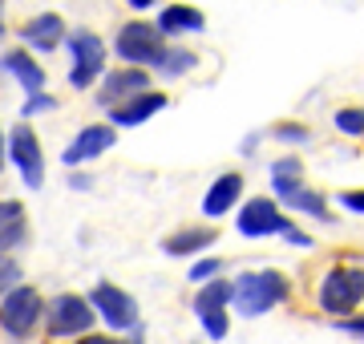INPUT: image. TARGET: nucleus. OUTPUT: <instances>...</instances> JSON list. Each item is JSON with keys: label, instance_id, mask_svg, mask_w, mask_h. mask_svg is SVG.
Here are the masks:
<instances>
[{"label": "nucleus", "instance_id": "nucleus-32", "mask_svg": "<svg viewBox=\"0 0 364 344\" xmlns=\"http://www.w3.org/2000/svg\"><path fill=\"white\" fill-rule=\"evenodd\" d=\"M126 4H134V9H150L154 0H126Z\"/></svg>", "mask_w": 364, "mask_h": 344}, {"label": "nucleus", "instance_id": "nucleus-31", "mask_svg": "<svg viewBox=\"0 0 364 344\" xmlns=\"http://www.w3.org/2000/svg\"><path fill=\"white\" fill-rule=\"evenodd\" d=\"M299 171H304V166H299V158H279L272 166V174H299Z\"/></svg>", "mask_w": 364, "mask_h": 344}, {"label": "nucleus", "instance_id": "nucleus-13", "mask_svg": "<svg viewBox=\"0 0 364 344\" xmlns=\"http://www.w3.org/2000/svg\"><path fill=\"white\" fill-rule=\"evenodd\" d=\"M158 109H166V93L146 90V93H138V97H130L126 106L109 109V122H114V126H142L146 118H154Z\"/></svg>", "mask_w": 364, "mask_h": 344}, {"label": "nucleus", "instance_id": "nucleus-11", "mask_svg": "<svg viewBox=\"0 0 364 344\" xmlns=\"http://www.w3.org/2000/svg\"><path fill=\"white\" fill-rule=\"evenodd\" d=\"M150 90V77H146V69H114V73H105L102 81V93H97V102L109 109L126 106L130 97Z\"/></svg>", "mask_w": 364, "mask_h": 344}, {"label": "nucleus", "instance_id": "nucleus-12", "mask_svg": "<svg viewBox=\"0 0 364 344\" xmlns=\"http://www.w3.org/2000/svg\"><path fill=\"white\" fill-rule=\"evenodd\" d=\"M109 146H114V130H109V126H85V130L65 146L61 158H65V166H85V162L102 158Z\"/></svg>", "mask_w": 364, "mask_h": 344}, {"label": "nucleus", "instance_id": "nucleus-14", "mask_svg": "<svg viewBox=\"0 0 364 344\" xmlns=\"http://www.w3.org/2000/svg\"><path fill=\"white\" fill-rule=\"evenodd\" d=\"M61 37H65V25H61V16L57 13H41V16H33L28 25H21V41L33 45V49H41V53L57 49Z\"/></svg>", "mask_w": 364, "mask_h": 344}, {"label": "nucleus", "instance_id": "nucleus-1", "mask_svg": "<svg viewBox=\"0 0 364 344\" xmlns=\"http://www.w3.org/2000/svg\"><path fill=\"white\" fill-rule=\"evenodd\" d=\"M291 296V279L275 267H259V272H243L231 279V304L239 316H267L272 308H279Z\"/></svg>", "mask_w": 364, "mask_h": 344}, {"label": "nucleus", "instance_id": "nucleus-8", "mask_svg": "<svg viewBox=\"0 0 364 344\" xmlns=\"http://www.w3.org/2000/svg\"><path fill=\"white\" fill-rule=\"evenodd\" d=\"M235 227L247 239H267V235H284L291 227V219L275 207V199H247L243 211L235 215Z\"/></svg>", "mask_w": 364, "mask_h": 344}, {"label": "nucleus", "instance_id": "nucleus-4", "mask_svg": "<svg viewBox=\"0 0 364 344\" xmlns=\"http://www.w3.org/2000/svg\"><path fill=\"white\" fill-rule=\"evenodd\" d=\"M93 320H97L93 304L85 296H73V291H61V296L45 308V328H49V336H57V340L85 336V332L93 328Z\"/></svg>", "mask_w": 364, "mask_h": 344}, {"label": "nucleus", "instance_id": "nucleus-21", "mask_svg": "<svg viewBox=\"0 0 364 344\" xmlns=\"http://www.w3.org/2000/svg\"><path fill=\"white\" fill-rule=\"evenodd\" d=\"M198 65V57L191 49H166L162 61H158V73H166V77H178V73H191Z\"/></svg>", "mask_w": 364, "mask_h": 344}, {"label": "nucleus", "instance_id": "nucleus-20", "mask_svg": "<svg viewBox=\"0 0 364 344\" xmlns=\"http://www.w3.org/2000/svg\"><path fill=\"white\" fill-rule=\"evenodd\" d=\"M231 308V279H210L203 284L195 296V316H207V312H227Z\"/></svg>", "mask_w": 364, "mask_h": 344}, {"label": "nucleus", "instance_id": "nucleus-28", "mask_svg": "<svg viewBox=\"0 0 364 344\" xmlns=\"http://www.w3.org/2000/svg\"><path fill=\"white\" fill-rule=\"evenodd\" d=\"M336 328L356 336V340H364V316H344V320H336Z\"/></svg>", "mask_w": 364, "mask_h": 344}, {"label": "nucleus", "instance_id": "nucleus-22", "mask_svg": "<svg viewBox=\"0 0 364 344\" xmlns=\"http://www.w3.org/2000/svg\"><path fill=\"white\" fill-rule=\"evenodd\" d=\"M336 130L340 134H348V138H364V109L348 106V109H336Z\"/></svg>", "mask_w": 364, "mask_h": 344}, {"label": "nucleus", "instance_id": "nucleus-2", "mask_svg": "<svg viewBox=\"0 0 364 344\" xmlns=\"http://www.w3.org/2000/svg\"><path fill=\"white\" fill-rule=\"evenodd\" d=\"M316 304L324 316H352L356 308L364 304V267L360 264H336L328 267L320 288H316Z\"/></svg>", "mask_w": 364, "mask_h": 344}, {"label": "nucleus", "instance_id": "nucleus-6", "mask_svg": "<svg viewBox=\"0 0 364 344\" xmlns=\"http://www.w3.org/2000/svg\"><path fill=\"white\" fill-rule=\"evenodd\" d=\"M69 57H73V65H69V85H73V90H90L105 69V41L97 37V33L77 28V33L69 37Z\"/></svg>", "mask_w": 364, "mask_h": 344}, {"label": "nucleus", "instance_id": "nucleus-30", "mask_svg": "<svg viewBox=\"0 0 364 344\" xmlns=\"http://www.w3.org/2000/svg\"><path fill=\"white\" fill-rule=\"evenodd\" d=\"M284 239L291 243V247H312V235H304V231H296V227H287Z\"/></svg>", "mask_w": 364, "mask_h": 344}, {"label": "nucleus", "instance_id": "nucleus-25", "mask_svg": "<svg viewBox=\"0 0 364 344\" xmlns=\"http://www.w3.org/2000/svg\"><path fill=\"white\" fill-rule=\"evenodd\" d=\"M272 134L279 138V142H291V146H304L308 138H312V134H308V126H275Z\"/></svg>", "mask_w": 364, "mask_h": 344}, {"label": "nucleus", "instance_id": "nucleus-7", "mask_svg": "<svg viewBox=\"0 0 364 344\" xmlns=\"http://www.w3.org/2000/svg\"><path fill=\"white\" fill-rule=\"evenodd\" d=\"M90 304L93 312L105 320V328H117V332H134L142 328L138 324V300H134L130 291H122L117 284H97V288L90 291Z\"/></svg>", "mask_w": 364, "mask_h": 344}, {"label": "nucleus", "instance_id": "nucleus-19", "mask_svg": "<svg viewBox=\"0 0 364 344\" xmlns=\"http://www.w3.org/2000/svg\"><path fill=\"white\" fill-rule=\"evenodd\" d=\"M28 235V223H25V207L13 199H0V252L9 255L13 247H21Z\"/></svg>", "mask_w": 364, "mask_h": 344}, {"label": "nucleus", "instance_id": "nucleus-23", "mask_svg": "<svg viewBox=\"0 0 364 344\" xmlns=\"http://www.w3.org/2000/svg\"><path fill=\"white\" fill-rule=\"evenodd\" d=\"M13 288H21V264H16L13 255L0 252V300H4Z\"/></svg>", "mask_w": 364, "mask_h": 344}, {"label": "nucleus", "instance_id": "nucleus-18", "mask_svg": "<svg viewBox=\"0 0 364 344\" xmlns=\"http://www.w3.org/2000/svg\"><path fill=\"white\" fill-rule=\"evenodd\" d=\"M0 65L9 69V73H13L21 85H25L28 97H41V90H45V69H41L28 53H21V49H9V53L0 57Z\"/></svg>", "mask_w": 364, "mask_h": 344}, {"label": "nucleus", "instance_id": "nucleus-10", "mask_svg": "<svg viewBox=\"0 0 364 344\" xmlns=\"http://www.w3.org/2000/svg\"><path fill=\"white\" fill-rule=\"evenodd\" d=\"M9 158L21 166L25 183L33 186V190H41V183H45V162H41L37 134L28 130V126H16V130H13V138H9Z\"/></svg>", "mask_w": 364, "mask_h": 344}, {"label": "nucleus", "instance_id": "nucleus-16", "mask_svg": "<svg viewBox=\"0 0 364 344\" xmlns=\"http://www.w3.org/2000/svg\"><path fill=\"white\" fill-rule=\"evenodd\" d=\"M215 227H182L174 235L162 239V252L166 255H203L207 247H215Z\"/></svg>", "mask_w": 364, "mask_h": 344}, {"label": "nucleus", "instance_id": "nucleus-9", "mask_svg": "<svg viewBox=\"0 0 364 344\" xmlns=\"http://www.w3.org/2000/svg\"><path fill=\"white\" fill-rule=\"evenodd\" d=\"M272 195L284 203V207H291V211L312 215V219H324L328 223V199L316 186H304L299 174H272Z\"/></svg>", "mask_w": 364, "mask_h": 344}, {"label": "nucleus", "instance_id": "nucleus-3", "mask_svg": "<svg viewBox=\"0 0 364 344\" xmlns=\"http://www.w3.org/2000/svg\"><path fill=\"white\" fill-rule=\"evenodd\" d=\"M41 316H45L41 291L28 288V284L13 288L4 300H0V332H4L9 340H28V336H33V328L41 324Z\"/></svg>", "mask_w": 364, "mask_h": 344}, {"label": "nucleus", "instance_id": "nucleus-27", "mask_svg": "<svg viewBox=\"0 0 364 344\" xmlns=\"http://www.w3.org/2000/svg\"><path fill=\"white\" fill-rule=\"evenodd\" d=\"M77 344H142V328H134L130 340H117V336H81Z\"/></svg>", "mask_w": 364, "mask_h": 344}, {"label": "nucleus", "instance_id": "nucleus-29", "mask_svg": "<svg viewBox=\"0 0 364 344\" xmlns=\"http://www.w3.org/2000/svg\"><path fill=\"white\" fill-rule=\"evenodd\" d=\"M53 106H57V102H53L49 93H41V97H28V102H25V109H21V114H25V118H33L37 109H53Z\"/></svg>", "mask_w": 364, "mask_h": 344}, {"label": "nucleus", "instance_id": "nucleus-26", "mask_svg": "<svg viewBox=\"0 0 364 344\" xmlns=\"http://www.w3.org/2000/svg\"><path fill=\"white\" fill-rule=\"evenodd\" d=\"M340 207L352 211V215H364V190H344V195H340Z\"/></svg>", "mask_w": 364, "mask_h": 344}, {"label": "nucleus", "instance_id": "nucleus-5", "mask_svg": "<svg viewBox=\"0 0 364 344\" xmlns=\"http://www.w3.org/2000/svg\"><path fill=\"white\" fill-rule=\"evenodd\" d=\"M114 49H117V57H122L130 69H146V65L158 69V61H162V53H166L158 25H142V21L122 25V33H117V41H114Z\"/></svg>", "mask_w": 364, "mask_h": 344}, {"label": "nucleus", "instance_id": "nucleus-24", "mask_svg": "<svg viewBox=\"0 0 364 344\" xmlns=\"http://www.w3.org/2000/svg\"><path fill=\"white\" fill-rule=\"evenodd\" d=\"M219 272H223V259H198L191 267V279L195 284H210V279H219Z\"/></svg>", "mask_w": 364, "mask_h": 344}, {"label": "nucleus", "instance_id": "nucleus-15", "mask_svg": "<svg viewBox=\"0 0 364 344\" xmlns=\"http://www.w3.org/2000/svg\"><path fill=\"white\" fill-rule=\"evenodd\" d=\"M239 190H243V174H235V171L219 174V178H215V186L207 190V199H203V215H207V219L227 215L235 207V199H239Z\"/></svg>", "mask_w": 364, "mask_h": 344}, {"label": "nucleus", "instance_id": "nucleus-17", "mask_svg": "<svg viewBox=\"0 0 364 344\" xmlns=\"http://www.w3.org/2000/svg\"><path fill=\"white\" fill-rule=\"evenodd\" d=\"M207 28V16L191 9V4H166L162 16H158V33L162 37H178V33H203Z\"/></svg>", "mask_w": 364, "mask_h": 344}, {"label": "nucleus", "instance_id": "nucleus-33", "mask_svg": "<svg viewBox=\"0 0 364 344\" xmlns=\"http://www.w3.org/2000/svg\"><path fill=\"white\" fill-rule=\"evenodd\" d=\"M0 166H4V134H0Z\"/></svg>", "mask_w": 364, "mask_h": 344}]
</instances>
